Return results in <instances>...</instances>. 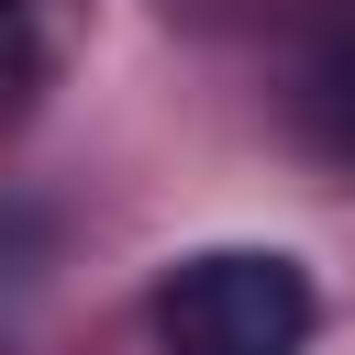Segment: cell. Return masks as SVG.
Here are the masks:
<instances>
[{"label":"cell","mask_w":355,"mask_h":355,"mask_svg":"<svg viewBox=\"0 0 355 355\" xmlns=\"http://www.w3.org/2000/svg\"><path fill=\"white\" fill-rule=\"evenodd\" d=\"M155 355H311V277L277 244H211L155 277Z\"/></svg>","instance_id":"1"},{"label":"cell","mask_w":355,"mask_h":355,"mask_svg":"<svg viewBox=\"0 0 355 355\" xmlns=\"http://www.w3.org/2000/svg\"><path fill=\"white\" fill-rule=\"evenodd\" d=\"M288 111H300L311 155L355 178V0H322L311 11L300 55H288Z\"/></svg>","instance_id":"2"},{"label":"cell","mask_w":355,"mask_h":355,"mask_svg":"<svg viewBox=\"0 0 355 355\" xmlns=\"http://www.w3.org/2000/svg\"><path fill=\"white\" fill-rule=\"evenodd\" d=\"M44 78V33H33V0H0V111Z\"/></svg>","instance_id":"3"}]
</instances>
